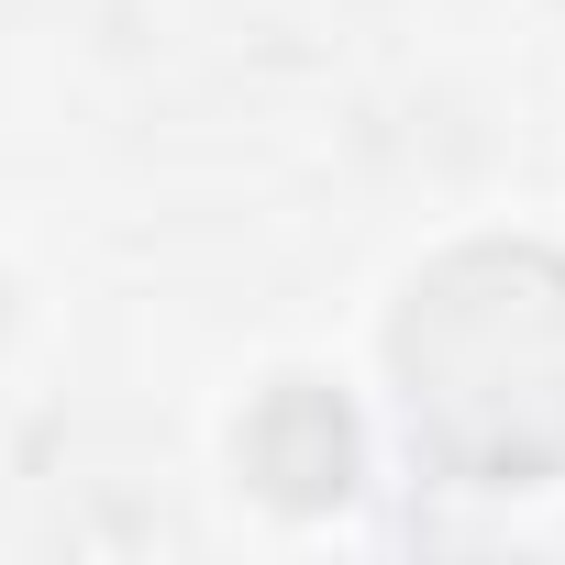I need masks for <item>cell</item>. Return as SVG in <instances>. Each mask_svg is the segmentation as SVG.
I'll return each instance as SVG.
<instances>
[{
	"instance_id": "1",
	"label": "cell",
	"mask_w": 565,
	"mask_h": 565,
	"mask_svg": "<svg viewBox=\"0 0 565 565\" xmlns=\"http://www.w3.org/2000/svg\"><path fill=\"white\" fill-rule=\"evenodd\" d=\"M388 377L411 455L444 488H554L565 477V244L477 233L433 255L388 311Z\"/></svg>"
},
{
	"instance_id": "2",
	"label": "cell",
	"mask_w": 565,
	"mask_h": 565,
	"mask_svg": "<svg viewBox=\"0 0 565 565\" xmlns=\"http://www.w3.org/2000/svg\"><path fill=\"white\" fill-rule=\"evenodd\" d=\"M233 466H244V488L266 499V510H344L355 499V477H366V433H355V411H344V388H322V377H266L255 388V411L233 422Z\"/></svg>"
}]
</instances>
